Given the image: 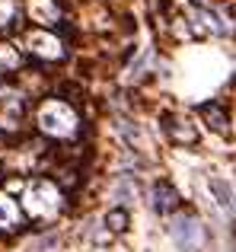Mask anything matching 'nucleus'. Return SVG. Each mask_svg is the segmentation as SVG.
<instances>
[{
    "label": "nucleus",
    "mask_w": 236,
    "mask_h": 252,
    "mask_svg": "<svg viewBox=\"0 0 236 252\" xmlns=\"http://www.w3.org/2000/svg\"><path fill=\"white\" fill-rule=\"evenodd\" d=\"M35 122H38V131L45 137H55V141H70L80 131V115L64 99H45L35 112Z\"/></svg>",
    "instance_id": "1"
},
{
    "label": "nucleus",
    "mask_w": 236,
    "mask_h": 252,
    "mask_svg": "<svg viewBox=\"0 0 236 252\" xmlns=\"http://www.w3.org/2000/svg\"><path fill=\"white\" fill-rule=\"evenodd\" d=\"M23 204H26V211H29L32 217L48 220V217H55L58 211H61L64 198H61V189H58L51 179H35V182L26 189Z\"/></svg>",
    "instance_id": "2"
},
{
    "label": "nucleus",
    "mask_w": 236,
    "mask_h": 252,
    "mask_svg": "<svg viewBox=\"0 0 236 252\" xmlns=\"http://www.w3.org/2000/svg\"><path fill=\"white\" fill-rule=\"evenodd\" d=\"M169 233H173L179 252H201V246H205L201 220L195 214H176L173 223H169Z\"/></svg>",
    "instance_id": "3"
},
{
    "label": "nucleus",
    "mask_w": 236,
    "mask_h": 252,
    "mask_svg": "<svg viewBox=\"0 0 236 252\" xmlns=\"http://www.w3.org/2000/svg\"><path fill=\"white\" fill-rule=\"evenodd\" d=\"M26 48H29L35 58H42V61H61L64 58L61 38H58L55 32H45V29L29 32V35H26Z\"/></svg>",
    "instance_id": "4"
},
{
    "label": "nucleus",
    "mask_w": 236,
    "mask_h": 252,
    "mask_svg": "<svg viewBox=\"0 0 236 252\" xmlns=\"http://www.w3.org/2000/svg\"><path fill=\"white\" fill-rule=\"evenodd\" d=\"M166 137H169L173 144H179V147H192V144L198 141V131H195L192 125L185 122V118L166 115Z\"/></svg>",
    "instance_id": "5"
},
{
    "label": "nucleus",
    "mask_w": 236,
    "mask_h": 252,
    "mask_svg": "<svg viewBox=\"0 0 236 252\" xmlns=\"http://www.w3.org/2000/svg\"><path fill=\"white\" fill-rule=\"evenodd\" d=\"M188 19H192V26L198 32H214V35H224V26H220V19L214 16L207 6H192V13H188Z\"/></svg>",
    "instance_id": "6"
},
{
    "label": "nucleus",
    "mask_w": 236,
    "mask_h": 252,
    "mask_svg": "<svg viewBox=\"0 0 236 252\" xmlns=\"http://www.w3.org/2000/svg\"><path fill=\"white\" fill-rule=\"evenodd\" d=\"M176 204H179V195L169 182H156L153 185V211L156 214H173Z\"/></svg>",
    "instance_id": "7"
},
{
    "label": "nucleus",
    "mask_w": 236,
    "mask_h": 252,
    "mask_svg": "<svg viewBox=\"0 0 236 252\" xmlns=\"http://www.w3.org/2000/svg\"><path fill=\"white\" fill-rule=\"evenodd\" d=\"M19 220H23V211H19V204L13 201L10 195H0V230H13Z\"/></svg>",
    "instance_id": "8"
},
{
    "label": "nucleus",
    "mask_w": 236,
    "mask_h": 252,
    "mask_svg": "<svg viewBox=\"0 0 236 252\" xmlns=\"http://www.w3.org/2000/svg\"><path fill=\"white\" fill-rule=\"evenodd\" d=\"M201 118H205L214 131H230V118H227L224 105H217V102H207L205 109H201Z\"/></svg>",
    "instance_id": "9"
},
{
    "label": "nucleus",
    "mask_w": 236,
    "mask_h": 252,
    "mask_svg": "<svg viewBox=\"0 0 236 252\" xmlns=\"http://www.w3.org/2000/svg\"><path fill=\"white\" fill-rule=\"evenodd\" d=\"M211 191H214V198H217V204L227 211V214H230V211H233V189H230V182L211 176Z\"/></svg>",
    "instance_id": "10"
},
{
    "label": "nucleus",
    "mask_w": 236,
    "mask_h": 252,
    "mask_svg": "<svg viewBox=\"0 0 236 252\" xmlns=\"http://www.w3.org/2000/svg\"><path fill=\"white\" fill-rule=\"evenodd\" d=\"M106 223H109V230H112V233H124V230H128V211L115 208L112 214L106 217Z\"/></svg>",
    "instance_id": "11"
},
{
    "label": "nucleus",
    "mask_w": 236,
    "mask_h": 252,
    "mask_svg": "<svg viewBox=\"0 0 236 252\" xmlns=\"http://www.w3.org/2000/svg\"><path fill=\"white\" fill-rule=\"evenodd\" d=\"M13 67H19L16 48H10V45H0V70H13Z\"/></svg>",
    "instance_id": "12"
},
{
    "label": "nucleus",
    "mask_w": 236,
    "mask_h": 252,
    "mask_svg": "<svg viewBox=\"0 0 236 252\" xmlns=\"http://www.w3.org/2000/svg\"><path fill=\"white\" fill-rule=\"evenodd\" d=\"M16 16H19L16 0H0V26H10Z\"/></svg>",
    "instance_id": "13"
},
{
    "label": "nucleus",
    "mask_w": 236,
    "mask_h": 252,
    "mask_svg": "<svg viewBox=\"0 0 236 252\" xmlns=\"http://www.w3.org/2000/svg\"><path fill=\"white\" fill-rule=\"evenodd\" d=\"M115 195L121 198L124 204H131V198H134V191H131V182H128V176H121V179H118V185H115Z\"/></svg>",
    "instance_id": "14"
},
{
    "label": "nucleus",
    "mask_w": 236,
    "mask_h": 252,
    "mask_svg": "<svg viewBox=\"0 0 236 252\" xmlns=\"http://www.w3.org/2000/svg\"><path fill=\"white\" fill-rule=\"evenodd\" d=\"M205 3H207V0H198V6H205Z\"/></svg>",
    "instance_id": "15"
}]
</instances>
